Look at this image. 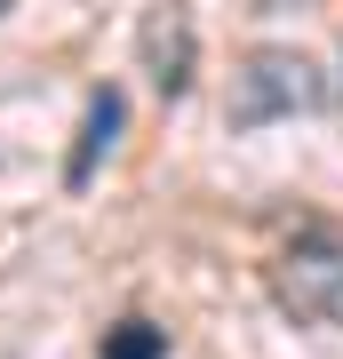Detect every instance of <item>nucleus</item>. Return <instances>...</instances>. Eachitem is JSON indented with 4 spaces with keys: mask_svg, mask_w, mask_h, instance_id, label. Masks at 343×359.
<instances>
[{
    "mask_svg": "<svg viewBox=\"0 0 343 359\" xmlns=\"http://www.w3.org/2000/svg\"><path fill=\"white\" fill-rule=\"evenodd\" d=\"M335 80L319 72V56L304 48H248L240 72H231V96H224V128H280V120H304V112H328Z\"/></svg>",
    "mask_w": 343,
    "mask_h": 359,
    "instance_id": "nucleus-1",
    "label": "nucleus"
},
{
    "mask_svg": "<svg viewBox=\"0 0 343 359\" xmlns=\"http://www.w3.org/2000/svg\"><path fill=\"white\" fill-rule=\"evenodd\" d=\"M271 295L304 327H343V231H304L271 264Z\"/></svg>",
    "mask_w": 343,
    "mask_h": 359,
    "instance_id": "nucleus-2",
    "label": "nucleus"
},
{
    "mask_svg": "<svg viewBox=\"0 0 343 359\" xmlns=\"http://www.w3.org/2000/svg\"><path fill=\"white\" fill-rule=\"evenodd\" d=\"M136 48H144V72H152V88L176 104V96L191 88V65H200V25H191V8H184V0H160V8L144 16Z\"/></svg>",
    "mask_w": 343,
    "mask_h": 359,
    "instance_id": "nucleus-3",
    "label": "nucleus"
},
{
    "mask_svg": "<svg viewBox=\"0 0 343 359\" xmlns=\"http://www.w3.org/2000/svg\"><path fill=\"white\" fill-rule=\"evenodd\" d=\"M120 120H128V96L120 88H96L88 96V120H80V144H72V160H64V192H88V184H96L104 152L120 144Z\"/></svg>",
    "mask_w": 343,
    "mask_h": 359,
    "instance_id": "nucleus-4",
    "label": "nucleus"
},
{
    "mask_svg": "<svg viewBox=\"0 0 343 359\" xmlns=\"http://www.w3.org/2000/svg\"><path fill=\"white\" fill-rule=\"evenodd\" d=\"M104 359H168V327H152V320L104 327Z\"/></svg>",
    "mask_w": 343,
    "mask_h": 359,
    "instance_id": "nucleus-5",
    "label": "nucleus"
},
{
    "mask_svg": "<svg viewBox=\"0 0 343 359\" xmlns=\"http://www.w3.org/2000/svg\"><path fill=\"white\" fill-rule=\"evenodd\" d=\"M0 8H8V0H0Z\"/></svg>",
    "mask_w": 343,
    "mask_h": 359,
    "instance_id": "nucleus-6",
    "label": "nucleus"
}]
</instances>
